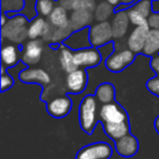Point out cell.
I'll use <instances>...</instances> for the list:
<instances>
[{
  "instance_id": "obj_1",
  "label": "cell",
  "mask_w": 159,
  "mask_h": 159,
  "mask_svg": "<svg viewBox=\"0 0 159 159\" xmlns=\"http://www.w3.org/2000/svg\"><path fill=\"white\" fill-rule=\"evenodd\" d=\"M26 29V19L23 16H16L9 19L8 22L2 26L1 33L2 37L9 39L10 42L20 44L26 37H29Z\"/></svg>"
},
{
  "instance_id": "obj_2",
  "label": "cell",
  "mask_w": 159,
  "mask_h": 159,
  "mask_svg": "<svg viewBox=\"0 0 159 159\" xmlns=\"http://www.w3.org/2000/svg\"><path fill=\"white\" fill-rule=\"evenodd\" d=\"M96 98L89 95L83 99L80 107V122L81 126L86 133H92L96 124Z\"/></svg>"
},
{
  "instance_id": "obj_3",
  "label": "cell",
  "mask_w": 159,
  "mask_h": 159,
  "mask_svg": "<svg viewBox=\"0 0 159 159\" xmlns=\"http://www.w3.org/2000/svg\"><path fill=\"white\" fill-rule=\"evenodd\" d=\"M112 37V26L107 21L97 23L89 30V40H91V45L94 47L105 45L106 43L110 42Z\"/></svg>"
},
{
  "instance_id": "obj_4",
  "label": "cell",
  "mask_w": 159,
  "mask_h": 159,
  "mask_svg": "<svg viewBox=\"0 0 159 159\" xmlns=\"http://www.w3.org/2000/svg\"><path fill=\"white\" fill-rule=\"evenodd\" d=\"M111 146L107 143H95L83 147L76 154V159H109Z\"/></svg>"
},
{
  "instance_id": "obj_5",
  "label": "cell",
  "mask_w": 159,
  "mask_h": 159,
  "mask_svg": "<svg viewBox=\"0 0 159 159\" xmlns=\"http://www.w3.org/2000/svg\"><path fill=\"white\" fill-rule=\"evenodd\" d=\"M134 60V52L132 50H121L111 55L107 59L106 66L112 72H119L131 64Z\"/></svg>"
},
{
  "instance_id": "obj_6",
  "label": "cell",
  "mask_w": 159,
  "mask_h": 159,
  "mask_svg": "<svg viewBox=\"0 0 159 159\" xmlns=\"http://www.w3.org/2000/svg\"><path fill=\"white\" fill-rule=\"evenodd\" d=\"M99 116L105 123H119L128 121L126 113L115 102L102 105Z\"/></svg>"
},
{
  "instance_id": "obj_7",
  "label": "cell",
  "mask_w": 159,
  "mask_h": 159,
  "mask_svg": "<svg viewBox=\"0 0 159 159\" xmlns=\"http://www.w3.org/2000/svg\"><path fill=\"white\" fill-rule=\"evenodd\" d=\"M148 32H149V25L136 26L133 30L128 38V46L130 50H132L133 52L143 51Z\"/></svg>"
},
{
  "instance_id": "obj_8",
  "label": "cell",
  "mask_w": 159,
  "mask_h": 159,
  "mask_svg": "<svg viewBox=\"0 0 159 159\" xmlns=\"http://www.w3.org/2000/svg\"><path fill=\"white\" fill-rule=\"evenodd\" d=\"M102 57L98 50L94 48H84L74 53L75 64L79 66H94L99 64Z\"/></svg>"
},
{
  "instance_id": "obj_9",
  "label": "cell",
  "mask_w": 159,
  "mask_h": 159,
  "mask_svg": "<svg viewBox=\"0 0 159 159\" xmlns=\"http://www.w3.org/2000/svg\"><path fill=\"white\" fill-rule=\"evenodd\" d=\"M87 83V74L84 70L76 69L75 71L68 73L66 86L71 93H81L84 91Z\"/></svg>"
},
{
  "instance_id": "obj_10",
  "label": "cell",
  "mask_w": 159,
  "mask_h": 159,
  "mask_svg": "<svg viewBox=\"0 0 159 159\" xmlns=\"http://www.w3.org/2000/svg\"><path fill=\"white\" fill-rule=\"evenodd\" d=\"M72 107V102H71L70 98L66 97V96H61V97H57L52 99L47 106L48 112L50 116L56 118H62L69 113Z\"/></svg>"
},
{
  "instance_id": "obj_11",
  "label": "cell",
  "mask_w": 159,
  "mask_h": 159,
  "mask_svg": "<svg viewBox=\"0 0 159 159\" xmlns=\"http://www.w3.org/2000/svg\"><path fill=\"white\" fill-rule=\"evenodd\" d=\"M43 52V44L38 39H32L25 46L23 61L26 64H35L39 61Z\"/></svg>"
},
{
  "instance_id": "obj_12",
  "label": "cell",
  "mask_w": 159,
  "mask_h": 159,
  "mask_svg": "<svg viewBox=\"0 0 159 159\" xmlns=\"http://www.w3.org/2000/svg\"><path fill=\"white\" fill-rule=\"evenodd\" d=\"M116 148L121 156L131 157L136 154L137 152V148H139L137 139L133 135L128 134L125 136L121 137L120 139H118V141H116Z\"/></svg>"
},
{
  "instance_id": "obj_13",
  "label": "cell",
  "mask_w": 159,
  "mask_h": 159,
  "mask_svg": "<svg viewBox=\"0 0 159 159\" xmlns=\"http://www.w3.org/2000/svg\"><path fill=\"white\" fill-rule=\"evenodd\" d=\"M20 79L26 83H40L46 85L50 82L49 74L43 69H26L20 73Z\"/></svg>"
},
{
  "instance_id": "obj_14",
  "label": "cell",
  "mask_w": 159,
  "mask_h": 159,
  "mask_svg": "<svg viewBox=\"0 0 159 159\" xmlns=\"http://www.w3.org/2000/svg\"><path fill=\"white\" fill-rule=\"evenodd\" d=\"M94 20L93 12L86 10H76L73 11L70 18V24L73 30H83L85 26L89 25Z\"/></svg>"
},
{
  "instance_id": "obj_15",
  "label": "cell",
  "mask_w": 159,
  "mask_h": 159,
  "mask_svg": "<svg viewBox=\"0 0 159 159\" xmlns=\"http://www.w3.org/2000/svg\"><path fill=\"white\" fill-rule=\"evenodd\" d=\"M50 31H51V26L49 25V23L47 22L45 19L37 18V19H34L33 22L30 24L27 33H29L30 38H32V39H37L39 36L45 38L48 35Z\"/></svg>"
},
{
  "instance_id": "obj_16",
  "label": "cell",
  "mask_w": 159,
  "mask_h": 159,
  "mask_svg": "<svg viewBox=\"0 0 159 159\" xmlns=\"http://www.w3.org/2000/svg\"><path fill=\"white\" fill-rule=\"evenodd\" d=\"M129 22H130V19H129L128 12H124V11L118 12L115 16L112 23H111L113 37L119 38L125 35V33L128 32L129 29Z\"/></svg>"
},
{
  "instance_id": "obj_17",
  "label": "cell",
  "mask_w": 159,
  "mask_h": 159,
  "mask_svg": "<svg viewBox=\"0 0 159 159\" xmlns=\"http://www.w3.org/2000/svg\"><path fill=\"white\" fill-rule=\"evenodd\" d=\"M66 46L70 48H84L91 44L89 40V31L83 29L81 31H77L76 33H73L68 39L66 40Z\"/></svg>"
},
{
  "instance_id": "obj_18",
  "label": "cell",
  "mask_w": 159,
  "mask_h": 159,
  "mask_svg": "<svg viewBox=\"0 0 159 159\" xmlns=\"http://www.w3.org/2000/svg\"><path fill=\"white\" fill-rule=\"evenodd\" d=\"M104 128L106 133L111 139H120L121 137L129 134V124L128 121L119 122V123H104Z\"/></svg>"
},
{
  "instance_id": "obj_19",
  "label": "cell",
  "mask_w": 159,
  "mask_h": 159,
  "mask_svg": "<svg viewBox=\"0 0 159 159\" xmlns=\"http://www.w3.org/2000/svg\"><path fill=\"white\" fill-rule=\"evenodd\" d=\"M159 51V30H149L143 52L147 56H152Z\"/></svg>"
},
{
  "instance_id": "obj_20",
  "label": "cell",
  "mask_w": 159,
  "mask_h": 159,
  "mask_svg": "<svg viewBox=\"0 0 159 159\" xmlns=\"http://www.w3.org/2000/svg\"><path fill=\"white\" fill-rule=\"evenodd\" d=\"M68 10H66L63 7L59 6L53 9L51 14L49 16V21L55 27H62L66 26L70 23V20L68 18Z\"/></svg>"
},
{
  "instance_id": "obj_21",
  "label": "cell",
  "mask_w": 159,
  "mask_h": 159,
  "mask_svg": "<svg viewBox=\"0 0 159 159\" xmlns=\"http://www.w3.org/2000/svg\"><path fill=\"white\" fill-rule=\"evenodd\" d=\"M60 63H61V66L64 71H66L68 73L72 72V71H75L77 69V66L75 64L74 61V53L68 48H62L60 50Z\"/></svg>"
},
{
  "instance_id": "obj_22",
  "label": "cell",
  "mask_w": 159,
  "mask_h": 159,
  "mask_svg": "<svg viewBox=\"0 0 159 159\" xmlns=\"http://www.w3.org/2000/svg\"><path fill=\"white\" fill-rule=\"evenodd\" d=\"M96 97L102 104H110L115 97V87L109 83H104L99 85L96 91Z\"/></svg>"
},
{
  "instance_id": "obj_23",
  "label": "cell",
  "mask_w": 159,
  "mask_h": 159,
  "mask_svg": "<svg viewBox=\"0 0 159 159\" xmlns=\"http://www.w3.org/2000/svg\"><path fill=\"white\" fill-rule=\"evenodd\" d=\"M73 31H74V30H73V27L71 26V24L69 23L66 26L57 27V29L53 30V31L51 30L48 35L45 37V39L51 40L52 43H59V42H61V40L66 39L68 36H70Z\"/></svg>"
},
{
  "instance_id": "obj_24",
  "label": "cell",
  "mask_w": 159,
  "mask_h": 159,
  "mask_svg": "<svg viewBox=\"0 0 159 159\" xmlns=\"http://www.w3.org/2000/svg\"><path fill=\"white\" fill-rule=\"evenodd\" d=\"M1 59L5 66H12L18 61V49L13 45H7L2 47L1 50Z\"/></svg>"
},
{
  "instance_id": "obj_25",
  "label": "cell",
  "mask_w": 159,
  "mask_h": 159,
  "mask_svg": "<svg viewBox=\"0 0 159 159\" xmlns=\"http://www.w3.org/2000/svg\"><path fill=\"white\" fill-rule=\"evenodd\" d=\"M94 12H95L94 18L97 21H99V22H104V21H107V19L112 14L113 6H111L109 2H100L96 7Z\"/></svg>"
},
{
  "instance_id": "obj_26",
  "label": "cell",
  "mask_w": 159,
  "mask_h": 159,
  "mask_svg": "<svg viewBox=\"0 0 159 159\" xmlns=\"http://www.w3.org/2000/svg\"><path fill=\"white\" fill-rule=\"evenodd\" d=\"M128 16L130 19V22L132 23L135 26H143V25H148V20L147 18L143 16L142 13H139L134 7L129 9L128 11Z\"/></svg>"
},
{
  "instance_id": "obj_27",
  "label": "cell",
  "mask_w": 159,
  "mask_h": 159,
  "mask_svg": "<svg viewBox=\"0 0 159 159\" xmlns=\"http://www.w3.org/2000/svg\"><path fill=\"white\" fill-rule=\"evenodd\" d=\"M95 0H72V10H86V11H95Z\"/></svg>"
},
{
  "instance_id": "obj_28",
  "label": "cell",
  "mask_w": 159,
  "mask_h": 159,
  "mask_svg": "<svg viewBox=\"0 0 159 159\" xmlns=\"http://www.w3.org/2000/svg\"><path fill=\"white\" fill-rule=\"evenodd\" d=\"M37 12L43 16H50L53 11V0H37L36 2Z\"/></svg>"
},
{
  "instance_id": "obj_29",
  "label": "cell",
  "mask_w": 159,
  "mask_h": 159,
  "mask_svg": "<svg viewBox=\"0 0 159 159\" xmlns=\"http://www.w3.org/2000/svg\"><path fill=\"white\" fill-rule=\"evenodd\" d=\"M134 8L139 13H142L145 18L148 19V16H150L152 5V2H150V0H141V1H139V2L134 6Z\"/></svg>"
},
{
  "instance_id": "obj_30",
  "label": "cell",
  "mask_w": 159,
  "mask_h": 159,
  "mask_svg": "<svg viewBox=\"0 0 159 159\" xmlns=\"http://www.w3.org/2000/svg\"><path fill=\"white\" fill-rule=\"evenodd\" d=\"M23 8V0H2L5 11H20Z\"/></svg>"
},
{
  "instance_id": "obj_31",
  "label": "cell",
  "mask_w": 159,
  "mask_h": 159,
  "mask_svg": "<svg viewBox=\"0 0 159 159\" xmlns=\"http://www.w3.org/2000/svg\"><path fill=\"white\" fill-rule=\"evenodd\" d=\"M146 86H147L148 91H149L150 93H152L154 95L159 97V76L150 79L147 82V84H146Z\"/></svg>"
},
{
  "instance_id": "obj_32",
  "label": "cell",
  "mask_w": 159,
  "mask_h": 159,
  "mask_svg": "<svg viewBox=\"0 0 159 159\" xmlns=\"http://www.w3.org/2000/svg\"><path fill=\"white\" fill-rule=\"evenodd\" d=\"M148 25L154 30H159V13H152L148 16Z\"/></svg>"
},
{
  "instance_id": "obj_33",
  "label": "cell",
  "mask_w": 159,
  "mask_h": 159,
  "mask_svg": "<svg viewBox=\"0 0 159 159\" xmlns=\"http://www.w3.org/2000/svg\"><path fill=\"white\" fill-rule=\"evenodd\" d=\"M13 85V80L10 75L2 74L1 75V89L6 91V89H10Z\"/></svg>"
},
{
  "instance_id": "obj_34",
  "label": "cell",
  "mask_w": 159,
  "mask_h": 159,
  "mask_svg": "<svg viewBox=\"0 0 159 159\" xmlns=\"http://www.w3.org/2000/svg\"><path fill=\"white\" fill-rule=\"evenodd\" d=\"M150 66H152V70L156 72V74L159 76V56H156V57L152 58V62H150Z\"/></svg>"
},
{
  "instance_id": "obj_35",
  "label": "cell",
  "mask_w": 159,
  "mask_h": 159,
  "mask_svg": "<svg viewBox=\"0 0 159 159\" xmlns=\"http://www.w3.org/2000/svg\"><path fill=\"white\" fill-rule=\"evenodd\" d=\"M59 2L66 10H72V0H59Z\"/></svg>"
},
{
  "instance_id": "obj_36",
  "label": "cell",
  "mask_w": 159,
  "mask_h": 159,
  "mask_svg": "<svg viewBox=\"0 0 159 159\" xmlns=\"http://www.w3.org/2000/svg\"><path fill=\"white\" fill-rule=\"evenodd\" d=\"M107 2H109L111 6L116 7V6H118L120 2H121V0H107Z\"/></svg>"
},
{
  "instance_id": "obj_37",
  "label": "cell",
  "mask_w": 159,
  "mask_h": 159,
  "mask_svg": "<svg viewBox=\"0 0 159 159\" xmlns=\"http://www.w3.org/2000/svg\"><path fill=\"white\" fill-rule=\"evenodd\" d=\"M155 128H156L157 132L159 133V117L157 118L156 120H155Z\"/></svg>"
},
{
  "instance_id": "obj_38",
  "label": "cell",
  "mask_w": 159,
  "mask_h": 159,
  "mask_svg": "<svg viewBox=\"0 0 159 159\" xmlns=\"http://www.w3.org/2000/svg\"><path fill=\"white\" fill-rule=\"evenodd\" d=\"M1 23H2V26L6 24V23H7V21H6V16H5V14H2V19H1Z\"/></svg>"
},
{
  "instance_id": "obj_39",
  "label": "cell",
  "mask_w": 159,
  "mask_h": 159,
  "mask_svg": "<svg viewBox=\"0 0 159 159\" xmlns=\"http://www.w3.org/2000/svg\"><path fill=\"white\" fill-rule=\"evenodd\" d=\"M132 1H134V0H121V2H124V3H130V2H132Z\"/></svg>"
}]
</instances>
